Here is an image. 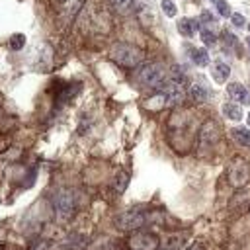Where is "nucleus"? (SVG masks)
Masks as SVG:
<instances>
[{"label":"nucleus","mask_w":250,"mask_h":250,"mask_svg":"<svg viewBox=\"0 0 250 250\" xmlns=\"http://www.w3.org/2000/svg\"><path fill=\"white\" fill-rule=\"evenodd\" d=\"M201 41H203L205 45H215V43H217V35H215V31H211V29H203V31H201Z\"/></svg>","instance_id":"6ab92c4d"},{"label":"nucleus","mask_w":250,"mask_h":250,"mask_svg":"<svg viewBox=\"0 0 250 250\" xmlns=\"http://www.w3.org/2000/svg\"><path fill=\"white\" fill-rule=\"evenodd\" d=\"M227 94H229L232 100L242 102V100H244V96H246L248 92H246V88H244L240 82H229V84H227Z\"/></svg>","instance_id":"f8f14e48"},{"label":"nucleus","mask_w":250,"mask_h":250,"mask_svg":"<svg viewBox=\"0 0 250 250\" xmlns=\"http://www.w3.org/2000/svg\"><path fill=\"white\" fill-rule=\"evenodd\" d=\"M160 6H162V10H164V14H166V16H170V18L178 14V8H176V4H174L172 0H162V2H160Z\"/></svg>","instance_id":"f3484780"},{"label":"nucleus","mask_w":250,"mask_h":250,"mask_svg":"<svg viewBox=\"0 0 250 250\" xmlns=\"http://www.w3.org/2000/svg\"><path fill=\"white\" fill-rule=\"evenodd\" d=\"M225 37H227V41H229V43H232V45L236 47V43H238V39H236V37H232L230 33H225Z\"/></svg>","instance_id":"a878e982"},{"label":"nucleus","mask_w":250,"mask_h":250,"mask_svg":"<svg viewBox=\"0 0 250 250\" xmlns=\"http://www.w3.org/2000/svg\"><path fill=\"white\" fill-rule=\"evenodd\" d=\"M29 250H47V242L43 238H35L29 246Z\"/></svg>","instance_id":"412c9836"},{"label":"nucleus","mask_w":250,"mask_h":250,"mask_svg":"<svg viewBox=\"0 0 250 250\" xmlns=\"http://www.w3.org/2000/svg\"><path fill=\"white\" fill-rule=\"evenodd\" d=\"M184 250H205V248H203L201 242H193L191 246H188V248H184Z\"/></svg>","instance_id":"393cba45"},{"label":"nucleus","mask_w":250,"mask_h":250,"mask_svg":"<svg viewBox=\"0 0 250 250\" xmlns=\"http://www.w3.org/2000/svg\"><path fill=\"white\" fill-rule=\"evenodd\" d=\"M219 143V129L213 121H207L201 131H199V139H197V154L205 156L207 152H211L215 148V145Z\"/></svg>","instance_id":"39448f33"},{"label":"nucleus","mask_w":250,"mask_h":250,"mask_svg":"<svg viewBox=\"0 0 250 250\" xmlns=\"http://www.w3.org/2000/svg\"><path fill=\"white\" fill-rule=\"evenodd\" d=\"M178 31H180L184 37H191L195 31H199V27H197V21H195V20H191V18H182V20H178Z\"/></svg>","instance_id":"9d476101"},{"label":"nucleus","mask_w":250,"mask_h":250,"mask_svg":"<svg viewBox=\"0 0 250 250\" xmlns=\"http://www.w3.org/2000/svg\"><path fill=\"white\" fill-rule=\"evenodd\" d=\"M246 121H248V125H250V113H248V117H246Z\"/></svg>","instance_id":"bb28decb"},{"label":"nucleus","mask_w":250,"mask_h":250,"mask_svg":"<svg viewBox=\"0 0 250 250\" xmlns=\"http://www.w3.org/2000/svg\"><path fill=\"white\" fill-rule=\"evenodd\" d=\"M230 21H232L236 27H242V25H244V16L238 14V12H234V14L230 16Z\"/></svg>","instance_id":"4be33fe9"},{"label":"nucleus","mask_w":250,"mask_h":250,"mask_svg":"<svg viewBox=\"0 0 250 250\" xmlns=\"http://www.w3.org/2000/svg\"><path fill=\"white\" fill-rule=\"evenodd\" d=\"M213 4H215V8L219 10V16H232L230 14V8H229V4H227V0H211Z\"/></svg>","instance_id":"a211bd4d"},{"label":"nucleus","mask_w":250,"mask_h":250,"mask_svg":"<svg viewBox=\"0 0 250 250\" xmlns=\"http://www.w3.org/2000/svg\"><path fill=\"white\" fill-rule=\"evenodd\" d=\"M61 2H66V0H61Z\"/></svg>","instance_id":"c756f323"},{"label":"nucleus","mask_w":250,"mask_h":250,"mask_svg":"<svg viewBox=\"0 0 250 250\" xmlns=\"http://www.w3.org/2000/svg\"><path fill=\"white\" fill-rule=\"evenodd\" d=\"M184 248H186V238L184 236L168 238L162 246H158V250H184Z\"/></svg>","instance_id":"2eb2a0df"},{"label":"nucleus","mask_w":250,"mask_h":250,"mask_svg":"<svg viewBox=\"0 0 250 250\" xmlns=\"http://www.w3.org/2000/svg\"><path fill=\"white\" fill-rule=\"evenodd\" d=\"M10 45H12V49H21V47L25 45V37H23L21 33H18V35H14V37L10 39Z\"/></svg>","instance_id":"aec40b11"},{"label":"nucleus","mask_w":250,"mask_h":250,"mask_svg":"<svg viewBox=\"0 0 250 250\" xmlns=\"http://www.w3.org/2000/svg\"><path fill=\"white\" fill-rule=\"evenodd\" d=\"M248 47H250V39H248Z\"/></svg>","instance_id":"c85d7f7f"},{"label":"nucleus","mask_w":250,"mask_h":250,"mask_svg":"<svg viewBox=\"0 0 250 250\" xmlns=\"http://www.w3.org/2000/svg\"><path fill=\"white\" fill-rule=\"evenodd\" d=\"M189 98H193L195 102H207V100L211 98V92H209V88H207L205 84L193 82V84L189 86Z\"/></svg>","instance_id":"6e6552de"},{"label":"nucleus","mask_w":250,"mask_h":250,"mask_svg":"<svg viewBox=\"0 0 250 250\" xmlns=\"http://www.w3.org/2000/svg\"><path fill=\"white\" fill-rule=\"evenodd\" d=\"M127 180H129V176H127L125 172H119V174L115 176V180H113V188H115V193H121V191L125 189V186H127Z\"/></svg>","instance_id":"dca6fc26"},{"label":"nucleus","mask_w":250,"mask_h":250,"mask_svg":"<svg viewBox=\"0 0 250 250\" xmlns=\"http://www.w3.org/2000/svg\"><path fill=\"white\" fill-rule=\"evenodd\" d=\"M223 113H225V117H229V119H232V121H238V119L242 117V109H240V105L234 104V102L225 104V105H223Z\"/></svg>","instance_id":"4468645a"},{"label":"nucleus","mask_w":250,"mask_h":250,"mask_svg":"<svg viewBox=\"0 0 250 250\" xmlns=\"http://www.w3.org/2000/svg\"><path fill=\"white\" fill-rule=\"evenodd\" d=\"M146 217H148V213L145 209L133 207V209H127L115 217V227L119 230H137L146 223Z\"/></svg>","instance_id":"20e7f679"},{"label":"nucleus","mask_w":250,"mask_h":250,"mask_svg":"<svg viewBox=\"0 0 250 250\" xmlns=\"http://www.w3.org/2000/svg\"><path fill=\"white\" fill-rule=\"evenodd\" d=\"M158 246H160V240L152 232L141 230V232H135L127 238V248L129 250H158Z\"/></svg>","instance_id":"423d86ee"},{"label":"nucleus","mask_w":250,"mask_h":250,"mask_svg":"<svg viewBox=\"0 0 250 250\" xmlns=\"http://www.w3.org/2000/svg\"><path fill=\"white\" fill-rule=\"evenodd\" d=\"M248 31H250V23H248Z\"/></svg>","instance_id":"cd10ccee"},{"label":"nucleus","mask_w":250,"mask_h":250,"mask_svg":"<svg viewBox=\"0 0 250 250\" xmlns=\"http://www.w3.org/2000/svg\"><path fill=\"white\" fill-rule=\"evenodd\" d=\"M248 166L244 164V162H236L232 168H230V184L234 186V188H240V186H244L246 184V180H248Z\"/></svg>","instance_id":"0eeeda50"},{"label":"nucleus","mask_w":250,"mask_h":250,"mask_svg":"<svg viewBox=\"0 0 250 250\" xmlns=\"http://www.w3.org/2000/svg\"><path fill=\"white\" fill-rule=\"evenodd\" d=\"M232 139L240 145V146H248L250 148V129H242V127H236L230 131Z\"/></svg>","instance_id":"ddd939ff"},{"label":"nucleus","mask_w":250,"mask_h":250,"mask_svg":"<svg viewBox=\"0 0 250 250\" xmlns=\"http://www.w3.org/2000/svg\"><path fill=\"white\" fill-rule=\"evenodd\" d=\"M137 78H139L141 84H145L146 88H152V90H160V88L168 82V78H166L162 66H158V64H154V62H145V64H141V68H139V72H137Z\"/></svg>","instance_id":"7ed1b4c3"},{"label":"nucleus","mask_w":250,"mask_h":250,"mask_svg":"<svg viewBox=\"0 0 250 250\" xmlns=\"http://www.w3.org/2000/svg\"><path fill=\"white\" fill-rule=\"evenodd\" d=\"M213 20H215V18L211 16L209 10H203V12H201V21H213Z\"/></svg>","instance_id":"b1692460"},{"label":"nucleus","mask_w":250,"mask_h":250,"mask_svg":"<svg viewBox=\"0 0 250 250\" xmlns=\"http://www.w3.org/2000/svg\"><path fill=\"white\" fill-rule=\"evenodd\" d=\"M230 76V66L225 62V61H215V64H213V78H215V82H219V84H223L227 78Z\"/></svg>","instance_id":"1a4fd4ad"},{"label":"nucleus","mask_w":250,"mask_h":250,"mask_svg":"<svg viewBox=\"0 0 250 250\" xmlns=\"http://www.w3.org/2000/svg\"><path fill=\"white\" fill-rule=\"evenodd\" d=\"M129 2H131V0H111V4H113L115 8H119V10H123V8L129 4Z\"/></svg>","instance_id":"5701e85b"},{"label":"nucleus","mask_w":250,"mask_h":250,"mask_svg":"<svg viewBox=\"0 0 250 250\" xmlns=\"http://www.w3.org/2000/svg\"><path fill=\"white\" fill-rule=\"evenodd\" d=\"M189 55H191V61L197 66H207L209 64V53L203 47H191L189 45Z\"/></svg>","instance_id":"9b49d317"},{"label":"nucleus","mask_w":250,"mask_h":250,"mask_svg":"<svg viewBox=\"0 0 250 250\" xmlns=\"http://www.w3.org/2000/svg\"><path fill=\"white\" fill-rule=\"evenodd\" d=\"M143 57H145L143 49L129 45V43H115L109 49V59L113 62H117L119 66H125V68H135L137 64L143 62Z\"/></svg>","instance_id":"f257e3e1"},{"label":"nucleus","mask_w":250,"mask_h":250,"mask_svg":"<svg viewBox=\"0 0 250 250\" xmlns=\"http://www.w3.org/2000/svg\"><path fill=\"white\" fill-rule=\"evenodd\" d=\"M51 207H53V215L59 223L70 221L72 215L76 213V197L74 191L70 189H59L53 199H51Z\"/></svg>","instance_id":"f03ea898"}]
</instances>
